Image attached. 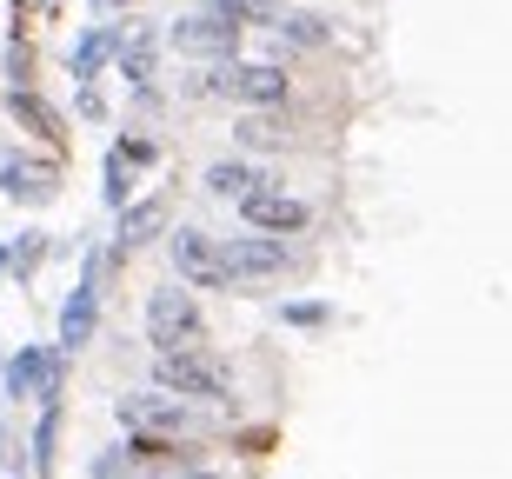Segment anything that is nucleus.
I'll return each instance as SVG.
<instances>
[{"mask_svg":"<svg viewBox=\"0 0 512 479\" xmlns=\"http://www.w3.org/2000/svg\"><path fill=\"white\" fill-rule=\"evenodd\" d=\"M100 193H107V207H127V193H133V167H127V160H120V154H107V187H100Z\"/></svg>","mask_w":512,"mask_h":479,"instance_id":"nucleus-22","label":"nucleus"},{"mask_svg":"<svg viewBox=\"0 0 512 479\" xmlns=\"http://www.w3.org/2000/svg\"><path fill=\"white\" fill-rule=\"evenodd\" d=\"M114 154L127 160V167H153V140H120Z\"/></svg>","mask_w":512,"mask_h":479,"instance_id":"nucleus-25","label":"nucleus"},{"mask_svg":"<svg viewBox=\"0 0 512 479\" xmlns=\"http://www.w3.org/2000/svg\"><path fill=\"white\" fill-rule=\"evenodd\" d=\"M0 193L7 200H20V207H47L60 193V167L54 160H34V154H0Z\"/></svg>","mask_w":512,"mask_h":479,"instance_id":"nucleus-10","label":"nucleus"},{"mask_svg":"<svg viewBox=\"0 0 512 479\" xmlns=\"http://www.w3.org/2000/svg\"><path fill=\"white\" fill-rule=\"evenodd\" d=\"M240 220H247L253 233H300L306 227V200L300 193H286V187H273V180H260V187H247L240 193Z\"/></svg>","mask_w":512,"mask_h":479,"instance_id":"nucleus-8","label":"nucleus"},{"mask_svg":"<svg viewBox=\"0 0 512 479\" xmlns=\"http://www.w3.org/2000/svg\"><path fill=\"white\" fill-rule=\"evenodd\" d=\"M0 386L14 400H60V360L47 346H20L14 360H0Z\"/></svg>","mask_w":512,"mask_h":479,"instance_id":"nucleus-9","label":"nucleus"},{"mask_svg":"<svg viewBox=\"0 0 512 479\" xmlns=\"http://www.w3.org/2000/svg\"><path fill=\"white\" fill-rule=\"evenodd\" d=\"M240 34H247V27H233L220 7L200 0V7H187L180 20H167V34H160V40L180 47V54H200V60H233V54H240Z\"/></svg>","mask_w":512,"mask_h":479,"instance_id":"nucleus-5","label":"nucleus"},{"mask_svg":"<svg viewBox=\"0 0 512 479\" xmlns=\"http://www.w3.org/2000/svg\"><path fill=\"white\" fill-rule=\"evenodd\" d=\"M94 7H100V14H114V7H127V0H94Z\"/></svg>","mask_w":512,"mask_h":479,"instance_id":"nucleus-28","label":"nucleus"},{"mask_svg":"<svg viewBox=\"0 0 512 479\" xmlns=\"http://www.w3.org/2000/svg\"><path fill=\"white\" fill-rule=\"evenodd\" d=\"M160 47H167V40H160V27H127V34H120V74H127V87L133 94H147L153 87V74H160Z\"/></svg>","mask_w":512,"mask_h":479,"instance_id":"nucleus-13","label":"nucleus"},{"mask_svg":"<svg viewBox=\"0 0 512 479\" xmlns=\"http://www.w3.org/2000/svg\"><path fill=\"white\" fill-rule=\"evenodd\" d=\"M7 107H14V120H27V127H34L40 140H54V147L67 140V134H60V114H54V107H47L40 94H27V87H14V94H7Z\"/></svg>","mask_w":512,"mask_h":479,"instance_id":"nucleus-19","label":"nucleus"},{"mask_svg":"<svg viewBox=\"0 0 512 479\" xmlns=\"http://www.w3.org/2000/svg\"><path fill=\"white\" fill-rule=\"evenodd\" d=\"M227 247V273L233 280H280L293 267V247L280 233H247V240H220Z\"/></svg>","mask_w":512,"mask_h":479,"instance_id":"nucleus-11","label":"nucleus"},{"mask_svg":"<svg viewBox=\"0 0 512 479\" xmlns=\"http://www.w3.org/2000/svg\"><path fill=\"white\" fill-rule=\"evenodd\" d=\"M120 34H127V27H87V34H80V47H74V80H80V87L120 54Z\"/></svg>","mask_w":512,"mask_h":479,"instance_id":"nucleus-15","label":"nucleus"},{"mask_svg":"<svg viewBox=\"0 0 512 479\" xmlns=\"http://www.w3.org/2000/svg\"><path fill=\"white\" fill-rule=\"evenodd\" d=\"M200 187H207L213 200H240L247 187H260V173H253V160H240V154H233V160H213Z\"/></svg>","mask_w":512,"mask_h":479,"instance_id":"nucleus-17","label":"nucleus"},{"mask_svg":"<svg viewBox=\"0 0 512 479\" xmlns=\"http://www.w3.org/2000/svg\"><path fill=\"white\" fill-rule=\"evenodd\" d=\"M0 280H7V247H0Z\"/></svg>","mask_w":512,"mask_h":479,"instance_id":"nucleus-29","label":"nucleus"},{"mask_svg":"<svg viewBox=\"0 0 512 479\" xmlns=\"http://www.w3.org/2000/svg\"><path fill=\"white\" fill-rule=\"evenodd\" d=\"M160 227H167V200H133V207H120V227H114V253L127 260L133 247H147V240H160Z\"/></svg>","mask_w":512,"mask_h":479,"instance_id":"nucleus-14","label":"nucleus"},{"mask_svg":"<svg viewBox=\"0 0 512 479\" xmlns=\"http://www.w3.org/2000/svg\"><path fill=\"white\" fill-rule=\"evenodd\" d=\"M153 386L207 406V400H227L233 393V366L213 346H167V353H153Z\"/></svg>","mask_w":512,"mask_h":479,"instance_id":"nucleus-3","label":"nucleus"},{"mask_svg":"<svg viewBox=\"0 0 512 479\" xmlns=\"http://www.w3.org/2000/svg\"><path fill=\"white\" fill-rule=\"evenodd\" d=\"M193 100H233V107H286V94H293V80H286L280 60H213L207 74L187 80Z\"/></svg>","mask_w":512,"mask_h":479,"instance_id":"nucleus-1","label":"nucleus"},{"mask_svg":"<svg viewBox=\"0 0 512 479\" xmlns=\"http://www.w3.org/2000/svg\"><path fill=\"white\" fill-rule=\"evenodd\" d=\"M114 413H120L127 433H153V440H193V433H207L200 400H180V393H167V386L127 393V400H114Z\"/></svg>","mask_w":512,"mask_h":479,"instance_id":"nucleus-4","label":"nucleus"},{"mask_svg":"<svg viewBox=\"0 0 512 479\" xmlns=\"http://www.w3.org/2000/svg\"><path fill=\"white\" fill-rule=\"evenodd\" d=\"M27 67H34V54H27V40H14V47H7V74L27 80Z\"/></svg>","mask_w":512,"mask_h":479,"instance_id":"nucleus-26","label":"nucleus"},{"mask_svg":"<svg viewBox=\"0 0 512 479\" xmlns=\"http://www.w3.org/2000/svg\"><path fill=\"white\" fill-rule=\"evenodd\" d=\"M233 140H240V147H286V120L273 114V107H253V114L233 120Z\"/></svg>","mask_w":512,"mask_h":479,"instance_id":"nucleus-18","label":"nucleus"},{"mask_svg":"<svg viewBox=\"0 0 512 479\" xmlns=\"http://www.w3.org/2000/svg\"><path fill=\"white\" fill-rule=\"evenodd\" d=\"M286 326H326V307L320 300H293V307H280Z\"/></svg>","mask_w":512,"mask_h":479,"instance_id":"nucleus-23","label":"nucleus"},{"mask_svg":"<svg viewBox=\"0 0 512 479\" xmlns=\"http://www.w3.org/2000/svg\"><path fill=\"white\" fill-rule=\"evenodd\" d=\"M147 340L167 353V346H207V320H200V300L187 287H160L147 293Z\"/></svg>","mask_w":512,"mask_h":479,"instance_id":"nucleus-6","label":"nucleus"},{"mask_svg":"<svg viewBox=\"0 0 512 479\" xmlns=\"http://www.w3.org/2000/svg\"><path fill=\"white\" fill-rule=\"evenodd\" d=\"M74 107H80V114H87V120H100V114H107V107H100V94H94V87H80V94H74Z\"/></svg>","mask_w":512,"mask_h":479,"instance_id":"nucleus-27","label":"nucleus"},{"mask_svg":"<svg viewBox=\"0 0 512 479\" xmlns=\"http://www.w3.org/2000/svg\"><path fill=\"white\" fill-rule=\"evenodd\" d=\"M40 260H47V233H20V240H7V273H14V280H34Z\"/></svg>","mask_w":512,"mask_h":479,"instance_id":"nucleus-20","label":"nucleus"},{"mask_svg":"<svg viewBox=\"0 0 512 479\" xmlns=\"http://www.w3.org/2000/svg\"><path fill=\"white\" fill-rule=\"evenodd\" d=\"M273 34H280V47H326V40H333V20L300 14V7H280V14H273Z\"/></svg>","mask_w":512,"mask_h":479,"instance_id":"nucleus-16","label":"nucleus"},{"mask_svg":"<svg viewBox=\"0 0 512 479\" xmlns=\"http://www.w3.org/2000/svg\"><path fill=\"white\" fill-rule=\"evenodd\" d=\"M100 253H87V273H80V287L67 293V307H60V353H80V346L94 340L100 326Z\"/></svg>","mask_w":512,"mask_h":479,"instance_id":"nucleus-12","label":"nucleus"},{"mask_svg":"<svg viewBox=\"0 0 512 479\" xmlns=\"http://www.w3.org/2000/svg\"><path fill=\"white\" fill-rule=\"evenodd\" d=\"M54 440H60V406L47 400V413H40V426H34V466L40 473H54Z\"/></svg>","mask_w":512,"mask_h":479,"instance_id":"nucleus-21","label":"nucleus"},{"mask_svg":"<svg viewBox=\"0 0 512 479\" xmlns=\"http://www.w3.org/2000/svg\"><path fill=\"white\" fill-rule=\"evenodd\" d=\"M94 479H207L200 453H187L180 440H153V433H127V446H107L87 466Z\"/></svg>","mask_w":512,"mask_h":479,"instance_id":"nucleus-2","label":"nucleus"},{"mask_svg":"<svg viewBox=\"0 0 512 479\" xmlns=\"http://www.w3.org/2000/svg\"><path fill=\"white\" fill-rule=\"evenodd\" d=\"M54 7H60V0H14L20 27H47V20H54Z\"/></svg>","mask_w":512,"mask_h":479,"instance_id":"nucleus-24","label":"nucleus"},{"mask_svg":"<svg viewBox=\"0 0 512 479\" xmlns=\"http://www.w3.org/2000/svg\"><path fill=\"white\" fill-rule=\"evenodd\" d=\"M167 260H173V273H180V287H207V293L233 287V273H227V247H220L213 233H200V227L167 233Z\"/></svg>","mask_w":512,"mask_h":479,"instance_id":"nucleus-7","label":"nucleus"}]
</instances>
